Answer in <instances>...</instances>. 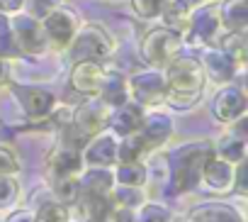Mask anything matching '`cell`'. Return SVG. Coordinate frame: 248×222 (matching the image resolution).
Segmentation results:
<instances>
[{
  "label": "cell",
  "mask_w": 248,
  "mask_h": 222,
  "mask_svg": "<svg viewBox=\"0 0 248 222\" xmlns=\"http://www.w3.org/2000/svg\"><path fill=\"white\" fill-rule=\"evenodd\" d=\"M163 78H166V102L173 110L195 107L200 102V98L204 93V83H207L200 59L183 56V54H178L163 68Z\"/></svg>",
  "instance_id": "1"
},
{
  "label": "cell",
  "mask_w": 248,
  "mask_h": 222,
  "mask_svg": "<svg viewBox=\"0 0 248 222\" xmlns=\"http://www.w3.org/2000/svg\"><path fill=\"white\" fill-rule=\"evenodd\" d=\"M212 154H214V147L207 139L183 144L168 154V159H166L168 161V178H170V186L175 188V193H190L200 186L202 169Z\"/></svg>",
  "instance_id": "2"
},
{
  "label": "cell",
  "mask_w": 248,
  "mask_h": 222,
  "mask_svg": "<svg viewBox=\"0 0 248 222\" xmlns=\"http://www.w3.org/2000/svg\"><path fill=\"white\" fill-rule=\"evenodd\" d=\"M66 54L71 56V61H100V64H105L114 54V42L102 25L88 22V25L76 30L71 44L66 47Z\"/></svg>",
  "instance_id": "3"
},
{
  "label": "cell",
  "mask_w": 248,
  "mask_h": 222,
  "mask_svg": "<svg viewBox=\"0 0 248 222\" xmlns=\"http://www.w3.org/2000/svg\"><path fill=\"white\" fill-rule=\"evenodd\" d=\"M183 34L175 32V30H168V27H154L144 34L141 44H139V54H141V61L149 66V68H158L163 71L180 51H183Z\"/></svg>",
  "instance_id": "4"
},
{
  "label": "cell",
  "mask_w": 248,
  "mask_h": 222,
  "mask_svg": "<svg viewBox=\"0 0 248 222\" xmlns=\"http://www.w3.org/2000/svg\"><path fill=\"white\" fill-rule=\"evenodd\" d=\"M221 32V20H219V3H207L197 5L190 10V20H187V30L183 32L187 37L190 47H212L217 42Z\"/></svg>",
  "instance_id": "5"
},
{
  "label": "cell",
  "mask_w": 248,
  "mask_h": 222,
  "mask_svg": "<svg viewBox=\"0 0 248 222\" xmlns=\"http://www.w3.org/2000/svg\"><path fill=\"white\" fill-rule=\"evenodd\" d=\"M10 27H13V37L20 49V56H44L49 51V42L42 30V20H34L20 10V13H15V17H10Z\"/></svg>",
  "instance_id": "6"
},
{
  "label": "cell",
  "mask_w": 248,
  "mask_h": 222,
  "mask_svg": "<svg viewBox=\"0 0 248 222\" xmlns=\"http://www.w3.org/2000/svg\"><path fill=\"white\" fill-rule=\"evenodd\" d=\"M129 81V98L139 102L141 107H158L166 102V78L163 71L149 68L127 76Z\"/></svg>",
  "instance_id": "7"
},
{
  "label": "cell",
  "mask_w": 248,
  "mask_h": 222,
  "mask_svg": "<svg viewBox=\"0 0 248 222\" xmlns=\"http://www.w3.org/2000/svg\"><path fill=\"white\" fill-rule=\"evenodd\" d=\"M13 98L17 100V105L22 107V113L34 120V122H44L51 110L56 107V95L42 85H27V83H15L13 85Z\"/></svg>",
  "instance_id": "8"
},
{
  "label": "cell",
  "mask_w": 248,
  "mask_h": 222,
  "mask_svg": "<svg viewBox=\"0 0 248 222\" xmlns=\"http://www.w3.org/2000/svg\"><path fill=\"white\" fill-rule=\"evenodd\" d=\"M78 15H73L66 8H54L44 20H42V30L46 34L49 42V51H66V47L71 44L76 30H78Z\"/></svg>",
  "instance_id": "9"
},
{
  "label": "cell",
  "mask_w": 248,
  "mask_h": 222,
  "mask_svg": "<svg viewBox=\"0 0 248 222\" xmlns=\"http://www.w3.org/2000/svg\"><path fill=\"white\" fill-rule=\"evenodd\" d=\"M246 90L233 85L231 83H224L217 88V93L212 95V115L214 120L224 122V125H231L233 120H238L241 115H246Z\"/></svg>",
  "instance_id": "10"
},
{
  "label": "cell",
  "mask_w": 248,
  "mask_h": 222,
  "mask_svg": "<svg viewBox=\"0 0 248 222\" xmlns=\"http://www.w3.org/2000/svg\"><path fill=\"white\" fill-rule=\"evenodd\" d=\"M46 169H49V178H78L85 169L83 152L61 142L59 147H54L49 152Z\"/></svg>",
  "instance_id": "11"
},
{
  "label": "cell",
  "mask_w": 248,
  "mask_h": 222,
  "mask_svg": "<svg viewBox=\"0 0 248 222\" xmlns=\"http://www.w3.org/2000/svg\"><path fill=\"white\" fill-rule=\"evenodd\" d=\"M139 137L146 144V152L154 154L161 147L168 144V139L173 137V118L168 113H161V110H154V113L144 115V122L139 127Z\"/></svg>",
  "instance_id": "12"
},
{
  "label": "cell",
  "mask_w": 248,
  "mask_h": 222,
  "mask_svg": "<svg viewBox=\"0 0 248 222\" xmlns=\"http://www.w3.org/2000/svg\"><path fill=\"white\" fill-rule=\"evenodd\" d=\"M144 115H146V107H141L139 102H134L132 98L127 102H122L117 107L109 110V120H107V130L119 139V137H127V135H134L139 132L141 122H144Z\"/></svg>",
  "instance_id": "13"
},
{
  "label": "cell",
  "mask_w": 248,
  "mask_h": 222,
  "mask_svg": "<svg viewBox=\"0 0 248 222\" xmlns=\"http://www.w3.org/2000/svg\"><path fill=\"white\" fill-rule=\"evenodd\" d=\"M105 71H107V68H105V64H100V61H73L68 85H71V90H76L78 95L95 98L97 90H100V85H102Z\"/></svg>",
  "instance_id": "14"
},
{
  "label": "cell",
  "mask_w": 248,
  "mask_h": 222,
  "mask_svg": "<svg viewBox=\"0 0 248 222\" xmlns=\"http://www.w3.org/2000/svg\"><path fill=\"white\" fill-rule=\"evenodd\" d=\"M83 161L85 166L112 169L117 164V137L109 130H102L95 137H90L83 147Z\"/></svg>",
  "instance_id": "15"
},
{
  "label": "cell",
  "mask_w": 248,
  "mask_h": 222,
  "mask_svg": "<svg viewBox=\"0 0 248 222\" xmlns=\"http://www.w3.org/2000/svg\"><path fill=\"white\" fill-rule=\"evenodd\" d=\"M233 173H236V166L233 164H229V161H224V159H219V156L212 154L207 159L204 169H202L200 183H204L207 190L224 195V193L233 190Z\"/></svg>",
  "instance_id": "16"
},
{
  "label": "cell",
  "mask_w": 248,
  "mask_h": 222,
  "mask_svg": "<svg viewBox=\"0 0 248 222\" xmlns=\"http://www.w3.org/2000/svg\"><path fill=\"white\" fill-rule=\"evenodd\" d=\"M200 64H202L204 78H209V81L217 83V85L231 83L233 76H236V64H233L219 47H207V51H204V56L200 59Z\"/></svg>",
  "instance_id": "17"
},
{
  "label": "cell",
  "mask_w": 248,
  "mask_h": 222,
  "mask_svg": "<svg viewBox=\"0 0 248 222\" xmlns=\"http://www.w3.org/2000/svg\"><path fill=\"white\" fill-rule=\"evenodd\" d=\"M180 222H246L243 212L229 203H202L192 207Z\"/></svg>",
  "instance_id": "18"
},
{
  "label": "cell",
  "mask_w": 248,
  "mask_h": 222,
  "mask_svg": "<svg viewBox=\"0 0 248 222\" xmlns=\"http://www.w3.org/2000/svg\"><path fill=\"white\" fill-rule=\"evenodd\" d=\"M97 98L109 105V107H117L122 102L129 100V81L122 71H105V78H102V85L97 90Z\"/></svg>",
  "instance_id": "19"
},
{
  "label": "cell",
  "mask_w": 248,
  "mask_h": 222,
  "mask_svg": "<svg viewBox=\"0 0 248 222\" xmlns=\"http://www.w3.org/2000/svg\"><path fill=\"white\" fill-rule=\"evenodd\" d=\"M78 186H80V193L85 195H109V190L114 188L112 169L85 166L83 173L78 176Z\"/></svg>",
  "instance_id": "20"
},
{
  "label": "cell",
  "mask_w": 248,
  "mask_h": 222,
  "mask_svg": "<svg viewBox=\"0 0 248 222\" xmlns=\"http://www.w3.org/2000/svg\"><path fill=\"white\" fill-rule=\"evenodd\" d=\"M219 20H221L224 32H246V27H248L246 0H221L219 3Z\"/></svg>",
  "instance_id": "21"
},
{
  "label": "cell",
  "mask_w": 248,
  "mask_h": 222,
  "mask_svg": "<svg viewBox=\"0 0 248 222\" xmlns=\"http://www.w3.org/2000/svg\"><path fill=\"white\" fill-rule=\"evenodd\" d=\"M112 178L114 186H134V188H144L149 181V169L141 161H132V164H117L112 169Z\"/></svg>",
  "instance_id": "22"
},
{
  "label": "cell",
  "mask_w": 248,
  "mask_h": 222,
  "mask_svg": "<svg viewBox=\"0 0 248 222\" xmlns=\"http://www.w3.org/2000/svg\"><path fill=\"white\" fill-rule=\"evenodd\" d=\"M212 147H214V156H219V159H224L233 166L246 161V137H238V135L229 132Z\"/></svg>",
  "instance_id": "23"
},
{
  "label": "cell",
  "mask_w": 248,
  "mask_h": 222,
  "mask_svg": "<svg viewBox=\"0 0 248 222\" xmlns=\"http://www.w3.org/2000/svg\"><path fill=\"white\" fill-rule=\"evenodd\" d=\"M246 32H224L217 37V47L236 64V66H243L246 64Z\"/></svg>",
  "instance_id": "24"
},
{
  "label": "cell",
  "mask_w": 248,
  "mask_h": 222,
  "mask_svg": "<svg viewBox=\"0 0 248 222\" xmlns=\"http://www.w3.org/2000/svg\"><path fill=\"white\" fill-rule=\"evenodd\" d=\"M146 152L144 139L139 137V132L127 135V137H119L117 139V164H132V161H141Z\"/></svg>",
  "instance_id": "25"
},
{
  "label": "cell",
  "mask_w": 248,
  "mask_h": 222,
  "mask_svg": "<svg viewBox=\"0 0 248 222\" xmlns=\"http://www.w3.org/2000/svg\"><path fill=\"white\" fill-rule=\"evenodd\" d=\"M109 200H112V207L139 210L146 203V193L144 188H134V186H114L109 190Z\"/></svg>",
  "instance_id": "26"
},
{
  "label": "cell",
  "mask_w": 248,
  "mask_h": 222,
  "mask_svg": "<svg viewBox=\"0 0 248 222\" xmlns=\"http://www.w3.org/2000/svg\"><path fill=\"white\" fill-rule=\"evenodd\" d=\"M161 20H163V27H168V30H175V32H185L187 30V20H190V10L187 8H183V5H178V3H173V0H168L166 3V8L161 10V15H158Z\"/></svg>",
  "instance_id": "27"
},
{
  "label": "cell",
  "mask_w": 248,
  "mask_h": 222,
  "mask_svg": "<svg viewBox=\"0 0 248 222\" xmlns=\"http://www.w3.org/2000/svg\"><path fill=\"white\" fill-rule=\"evenodd\" d=\"M51 193L54 200H59L61 205H73L80 195L78 178H51Z\"/></svg>",
  "instance_id": "28"
},
{
  "label": "cell",
  "mask_w": 248,
  "mask_h": 222,
  "mask_svg": "<svg viewBox=\"0 0 248 222\" xmlns=\"http://www.w3.org/2000/svg\"><path fill=\"white\" fill-rule=\"evenodd\" d=\"M34 222H71L68 205H61L59 200H46L34 210Z\"/></svg>",
  "instance_id": "29"
},
{
  "label": "cell",
  "mask_w": 248,
  "mask_h": 222,
  "mask_svg": "<svg viewBox=\"0 0 248 222\" xmlns=\"http://www.w3.org/2000/svg\"><path fill=\"white\" fill-rule=\"evenodd\" d=\"M0 59H20V49L15 44L13 37V27H10V17L0 13Z\"/></svg>",
  "instance_id": "30"
},
{
  "label": "cell",
  "mask_w": 248,
  "mask_h": 222,
  "mask_svg": "<svg viewBox=\"0 0 248 222\" xmlns=\"http://www.w3.org/2000/svg\"><path fill=\"white\" fill-rule=\"evenodd\" d=\"M137 222H173V212L161 203H144L137 210Z\"/></svg>",
  "instance_id": "31"
},
{
  "label": "cell",
  "mask_w": 248,
  "mask_h": 222,
  "mask_svg": "<svg viewBox=\"0 0 248 222\" xmlns=\"http://www.w3.org/2000/svg\"><path fill=\"white\" fill-rule=\"evenodd\" d=\"M20 200V183L15 176H0V210H13Z\"/></svg>",
  "instance_id": "32"
},
{
  "label": "cell",
  "mask_w": 248,
  "mask_h": 222,
  "mask_svg": "<svg viewBox=\"0 0 248 222\" xmlns=\"http://www.w3.org/2000/svg\"><path fill=\"white\" fill-rule=\"evenodd\" d=\"M168 0H132V10L139 20H156Z\"/></svg>",
  "instance_id": "33"
},
{
  "label": "cell",
  "mask_w": 248,
  "mask_h": 222,
  "mask_svg": "<svg viewBox=\"0 0 248 222\" xmlns=\"http://www.w3.org/2000/svg\"><path fill=\"white\" fill-rule=\"evenodd\" d=\"M59 3H61V0H25L22 13H27L34 20H44L54 8H59Z\"/></svg>",
  "instance_id": "34"
},
{
  "label": "cell",
  "mask_w": 248,
  "mask_h": 222,
  "mask_svg": "<svg viewBox=\"0 0 248 222\" xmlns=\"http://www.w3.org/2000/svg\"><path fill=\"white\" fill-rule=\"evenodd\" d=\"M20 171V159L17 154L5 147V144H0V176H15Z\"/></svg>",
  "instance_id": "35"
},
{
  "label": "cell",
  "mask_w": 248,
  "mask_h": 222,
  "mask_svg": "<svg viewBox=\"0 0 248 222\" xmlns=\"http://www.w3.org/2000/svg\"><path fill=\"white\" fill-rule=\"evenodd\" d=\"M5 222H34V210L17 207V210H13V212L5 217Z\"/></svg>",
  "instance_id": "36"
},
{
  "label": "cell",
  "mask_w": 248,
  "mask_h": 222,
  "mask_svg": "<svg viewBox=\"0 0 248 222\" xmlns=\"http://www.w3.org/2000/svg\"><path fill=\"white\" fill-rule=\"evenodd\" d=\"M25 5V0H0V13L3 15H15Z\"/></svg>",
  "instance_id": "37"
},
{
  "label": "cell",
  "mask_w": 248,
  "mask_h": 222,
  "mask_svg": "<svg viewBox=\"0 0 248 222\" xmlns=\"http://www.w3.org/2000/svg\"><path fill=\"white\" fill-rule=\"evenodd\" d=\"M10 85V61L8 59H0V88Z\"/></svg>",
  "instance_id": "38"
},
{
  "label": "cell",
  "mask_w": 248,
  "mask_h": 222,
  "mask_svg": "<svg viewBox=\"0 0 248 222\" xmlns=\"http://www.w3.org/2000/svg\"><path fill=\"white\" fill-rule=\"evenodd\" d=\"M173 3H178V5H183V8H187V10H192V8H197V5H202V3H207V0H173Z\"/></svg>",
  "instance_id": "39"
},
{
  "label": "cell",
  "mask_w": 248,
  "mask_h": 222,
  "mask_svg": "<svg viewBox=\"0 0 248 222\" xmlns=\"http://www.w3.org/2000/svg\"><path fill=\"white\" fill-rule=\"evenodd\" d=\"M85 222H112L109 217H93V220H85Z\"/></svg>",
  "instance_id": "40"
}]
</instances>
